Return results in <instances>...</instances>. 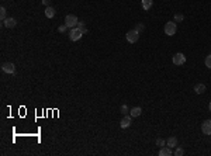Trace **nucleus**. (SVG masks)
<instances>
[{"instance_id":"nucleus-24","label":"nucleus","mask_w":211,"mask_h":156,"mask_svg":"<svg viewBox=\"0 0 211 156\" xmlns=\"http://www.w3.org/2000/svg\"><path fill=\"white\" fill-rule=\"evenodd\" d=\"M66 30H68V27H66V26H61V27L58 28V31H59V32H65Z\"/></svg>"},{"instance_id":"nucleus-20","label":"nucleus","mask_w":211,"mask_h":156,"mask_svg":"<svg viewBox=\"0 0 211 156\" xmlns=\"http://www.w3.org/2000/svg\"><path fill=\"white\" fill-rule=\"evenodd\" d=\"M156 145H158V146H165L166 145V141L165 139H162V138H158V139H156Z\"/></svg>"},{"instance_id":"nucleus-12","label":"nucleus","mask_w":211,"mask_h":156,"mask_svg":"<svg viewBox=\"0 0 211 156\" xmlns=\"http://www.w3.org/2000/svg\"><path fill=\"white\" fill-rule=\"evenodd\" d=\"M172 155V150H170V148L167 146H162L160 148V150H159V156H170Z\"/></svg>"},{"instance_id":"nucleus-1","label":"nucleus","mask_w":211,"mask_h":156,"mask_svg":"<svg viewBox=\"0 0 211 156\" xmlns=\"http://www.w3.org/2000/svg\"><path fill=\"white\" fill-rule=\"evenodd\" d=\"M77 23H79V19L75 14H68L65 17V26L68 28H75L77 26Z\"/></svg>"},{"instance_id":"nucleus-9","label":"nucleus","mask_w":211,"mask_h":156,"mask_svg":"<svg viewBox=\"0 0 211 156\" xmlns=\"http://www.w3.org/2000/svg\"><path fill=\"white\" fill-rule=\"evenodd\" d=\"M129 125H131V115H125L124 118L120 121V127H121L122 129L128 128Z\"/></svg>"},{"instance_id":"nucleus-4","label":"nucleus","mask_w":211,"mask_h":156,"mask_svg":"<svg viewBox=\"0 0 211 156\" xmlns=\"http://www.w3.org/2000/svg\"><path fill=\"white\" fill-rule=\"evenodd\" d=\"M138 39H139V32H138L137 30H129L128 32H127V41H128L129 44L137 42Z\"/></svg>"},{"instance_id":"nucleus-2","label":"nucleus","mask_w":211,"mask_h":156,"mask_svg":"<svg viewBox=\"0 0 211 156\" xmlns=\"http://www.w3.org/2000/svg\"><path fill=\"white\" fill-rule=\"evenodd\" d=\"M83 32L80 28L75 27V28H71V31H69V39L71 41H79L80 38H82Z\"/></svg>"},{"instance_id":"nucleus-21","label":"nucleus","mask_w":211,"mask_h":156,"mask_svg":"<svg viewBox=\"0 0 211 156\" xmlns=\"http://www.w3.org/2000/svg\"><path fill=\"white\" fill-rule=\"evenodd\" d=\"M205 66H207L208 69H211V54L205 58Z\"/></svg>"},{"instance_id":"nucleus-6","label":"nucleus","mask_w":211,"mask_h":156,"mask_svg":"<svg viewBox=\"0 0 211 156\" xmlns=\"http://www.w3.org/2000/svg\"><path fill=\"white\" fill-rule=\"evenodd\" d=\"M184 62H186V56H184V54H182V52H177V54H174L173 55V64L174 65H183Z\"/></svg>"},{"instance_id":"nucleus-13","label":"nucleus","mask_w":211,"mask_h":156,"mask_svg":"<svg viewBox=\"0 0 211 156\" xmlns=\"http://www.w3.org/2000/svg\"><path fill=\"white\" fill-rule=\"evenodd\" d=\"M166 145L169 148H176L177 146V139L174 137H170V138H167V141H166Z\"/></svg>"},{"instance_id":"nucleus-22","label":"nucleus","mask_w":211,"mask_h":156,"mask_svg":"<svg viewBox=\"0 0 211 156\" xmlns=\"http://www.w3.org/2000/svg\"><path fill=\"white\" fill-rule=\"evenodd\" d=\"M121 113H122V114H125V115H127V114H128V113H129L128 107H127L125 104H122V106H121Z\"/></svg>"},{"instance_id":"nucleus-19","label":"nucleus","mask_w":211,"mask_h":156,"mask_svg":"<svg viewBox=\"0 0 211 156\" xmlns=\"http://www.w3.org/2000/svg\"><path fill=\"white\" fill-rule=\"evenodd\" d=\"M183 19H184V16L183 14H174V23H182L183 21Z\"/></svg>"},{"instance_id":"nucleus-17","label":"nucleus","mask_w":211,"mask_h":156,"mask_svg":"<svg viewBox=\"0 0 211 156\" xmlns=\"http://www.w3.org/2000/svg\"><path fill=\"white\" fill-rule=\"evenodd\" d=\"M174 155H176V156H183V155H184V150H183V148H180V146H176V150H174Z\"/></svg>"},{"instance_id":"nucleus-25","label":"nucleus","mask_w":211,"mask_h":156,"mask_svg":"<svg viewBox=\"0 0 211 156\" xmlns=\"http://www.w3.org/2000/svg\"><path fill=\"white\" fill-rule=\"evenodd\" d=\"M42 4H45L46 7L49 6V0H42Z\"/></svg>"},{"instance_id":"nucleus-8","label":"nucleus","mask_w":211,"mask_h":156,"mask_svg":"<svg viewBox=\"0 0 211 156\" xmlns=\"http://www.w3.org/2000/svg\"><path fill=\"white\" fill-rule=\"evenodd\" d=\"M3 26H4L6 28H14L16 26H17V21H16L14 17H7V19L3 21Z\"/></svg>"},{"instance_id":"nucleus-10","label":"nucleus","mask_w":211,"mask_h":156,"mask_svg":"<svg viewBox=\"0 0 211 156\" xmlns=\"http://www.w3.org/2000/svg\"><path fill=\"white\" fill-rule=\"evenodd\" d=\"M141 114H142V108H141V107H134V108H131V110H129V115H131L132 118L139 117Z\"/></svg>"},{"instance_id":"nucleus-11","label":"nucleus","mask_w":211,"mask_h":156,"mask_svg":"<svg viewBox=\"0 0 211 156\" xmlns=\"http://www.w3.org/2000/svg\"><path fill=\"white\" fill-rule=\"evenodd\" d=\"M194 92L197 93V94H203V93L205 92V84L204 83H197L194 86Z\"/></svg>"},{"instance_id":"nucleus-3","label":"nucleus","mask_w":211,"mask_h":156,"mask_svg":"<svg viewBox=\"0 0 211 156\" xmlns=\"http://www.w3.org/2000/svg\"><path fill=\"white\" fill-rule=\"evenodd\" d=\"M176 30H177V26H176L174 21H169V23H166V26H165V34L166 35H169V37L174 35V34H176Z\"/></svg>"},{"instance_id":"nucleus-23","label":"nucleus","mask_w":211,"mask_h":156,"mask_svg":"<svg viewBox=\"0 0 211 156\" xmlns=\"http://www.w3.org/2000/svg\"><path fill=\"white\" fill-rule=\"evenodd\" d=\"M144 28H145V26H144V24H141V23H139V24H137V27L134 28V30H137L138 32H141V31H142V30H144Z\"/></svg>"},{"instance_id":"nucleus-7","label":"nucleus","mask_w":211,"mask_h":156,"mask_svg":"<svg viewBox=\"0 0 211 156\" xmlns=\"http://www.w3.org/2000/svg\"><path fill=\"white\" fill-rule=\"evenodd\" d=\"M201 131L205 135H211V119H205L201 124Z\"/></svg>"},{"instance_id":"nucleus-18","label":"nucleus","mask_w":211,"mask_h":156,"mask_svg":"<svg viewBox=\"0 0 211 156\" xmlns=\"http://www.w3.org/2000/svg\"><path fill=\"white\" fill-rule=\"evenodd\" d=\"M6 19H7V17H6V9H4V7H0V20L4 21Z\"/></svg>"},{"instance_id":"nucleus-16","label":"nucleus","mask_w":211,"mask_h":156,"mask_svg":"<svg viewBox=\"0 0 211 156\" xmlns=\"http://www.w3.org/2000/svg\"><path fill=\"white\" fill-rule=\"evenodd\" d=\"M76 27H77V28H80V30H82V32H83V34H87V28L84 27V23H83V21H80V20H79V23H77V26H76Z\"/></svg>"},{"instance_id":"nucleus-26","label":"nucleus","mask_w":211,"mask_h":156,"mask_svg":"<svg viewBox=\"0 0 211 156\" xmlns=\"http://www.w3.org/2000/svg\"><path fill=\"white\" fill-rule=\"evenodd\" d=\"M208 108H210V111H211V101H210V104H208Z\"/></svg>"},{"instance_id":"nucleus-5","label":"nucleus","mask_w":211,"mask_h":156,"mask_svg":"<svg viewBox=\"0 0 211 156\" xmlns=\"http://www.w3.org/2000/svg\"><path fill=\"white\" fill-rule=\"evenodd\" d=\"M1 70L4 73H9V75L16 73V65L11 64V62H6V64L1 65Z\"/></svg>"},{"instance_id":"nucleus-14","label":"nucleus","mask_w":211,"mask_h":156,"mask_svg":"<svg viewBox=\"0 0 211 156\" xmlns=\"http://www.w3.org/2000/svg\"><path fill=\"white\" fill-rule=\"evenodd\" d=\"M45 16L48 19H52L54 16H55V9L54 7H51V6H48L45 9Z\"/></svg>"},{"instance_id":"nucleus-15","label":"nucleus","mask_w":211,"mask_h":156,"mask_svg":"<svg viewBox=\"0 0 211 156\" xmlns=\"http://www.w3.org/2000/svg\"><path fill=\"white\" fill-rule=\"evenodd\" d=\"M154 4V0H142V9L144 10H149Z\"/></svg>"}]
</instances>
